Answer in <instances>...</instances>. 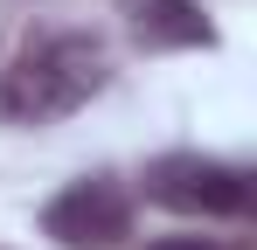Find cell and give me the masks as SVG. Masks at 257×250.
<instances>
[{
    "label": "cell",
    "mask_w": 257,
    "mask_h": 250,
    "mask_svg": "<svg viewBox=\"0 0 257 250\" xmlns=\"http://www.w3.org/2000/svg\"><path fill=\"white\" fill-rule=\"evenodd\" d=\"M153 250H215V243H202V236H167V243H153Z\"/></svg>",
    "instance_id": "cell-5"
},
{
    "label": "cell",
    "mask_w": 257,
    "mask_h": 250,
    "mask_svg": "<svg viewBox=\"0 0 257 250\" xmlns=\"http://www.w3.org/2000/svg\"><path fill=\"white\" fill-rule=\"evenodd\" d=\"M104 90V42L97 35H42L0 70V125H56Z\"/></svg>",
    "instance_id": "cell-1"
},
{
    "label": "cell",
    "mask_w": 257,
    "mask_h": 250,
    "mask_svg": "<svg viewBox=\"0 0 257 250\" xmlns=\"http://www.w3.org/2000/svg\"><path fill=\"white\" fill-rule=\"evenodd\" d=\"M146 195L160 208H181V215H243L250 208V174L229 160H209V153H167L146 174Z\"/></svg>",
    "instance_id": "cell-2"
},
{
    "label": "cell",
    "mask_w": 257,
    "mask_h": 250,
    "mask_svg": "<svg viewBox=\"0 0 257 250\" xmlns=\"http://www.w3.org/2000/svg\"><path fill=\"white\" fill-rule=\"evenodd\" d=\"M139 35L160 42V49H202L209 21H202L195 0H139Z\"/></svg>",
    "instance_id": "cell-4"
},
{
    "label": "cell",
    "mask_w": 257,
    "mask_h": 250,
    "mask_svg": "<svg viewBox=\"0 0 257 250\" xmlns=\"http://www.w3.org/2000/svg\"><path fill=\"white\" fill-rule=\"evenodd\" d=\"M42 229L63 250H111L118 236H132V195L111 174H84V181H70V188L49 202Z\"/></svg>",
    "instance_id": "cell-3"
}]
</instances>
